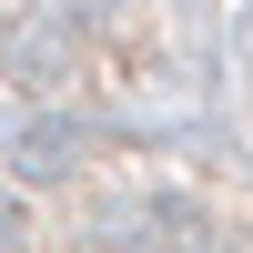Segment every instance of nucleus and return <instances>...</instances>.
I'll use <instances>...</instances> for the list:
<instances>
[{"instance_id":"obj_1","label":"nucleus","mask_w":253,"mask_h":253,"mask_svg":"<svg viewBox=\"0 0 253 253\" xmlns=\"http://www.w3.org/2000/svg\"><path fill=\"white\" fill-rule=\"evenodd\" d=\"M0 253H253V193L112 132L0 152Z\"/></svg>"},{"instance_id":"obj_2","label":"nucleus","mask_w":253,"mask_h":253,"mask_svg":"<svg viewBox=\"0 0 253 253\" xmlns=\"http://www.w3.org/2000/svg\"><path fill=\"white\" fill-rule=\"evenodd\" d=\"M193 71V0H0V91L10 101H162Z\"/></svg>"},{"instance_id":"obj_3","label":"nucleus","mask_w":253,"mask_h":253,"mask_svg":"<svg viewBox=\"0 0 253 253\" xmlns=\"http://www.w3.org/2000/svg\"><path fill=\"white\" fill-rule=\"evenodd\" d=\"M243 71H253V61H243Z\"/></svg>"}]
</instances>
